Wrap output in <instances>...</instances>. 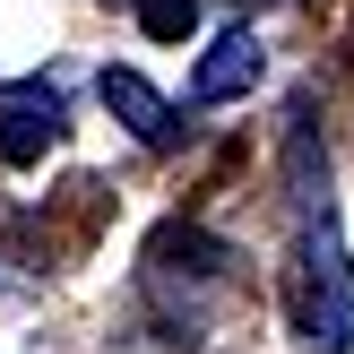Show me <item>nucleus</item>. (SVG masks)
<instances>
[{
    "label": "nucleus",
    "instance_id": "f257e3e1",
    "mask_svg": "<svg viewBox=\"0 0 354 354\" xmlns=\"http://www.w3.org/2000/svg\"><path fill=\"white\" fill-rule=\"evenodd\" d=\"M251 86H259V35L251 26L216 35V44L199 52V69H190V104H234V95H251Z\"/></svg>",
    "mask_w": 354,
    "mask_h": 354
},
{
    "label": "nucleus",
    "instance_id": "f03ea898",
    "mask_svg": "<svg viewBox=\"0 0 354 354\" xmlns=\"http://www.w3.org/2000/svg\"><path fill=\"white\" fill-rule=\"evenodd\" d=\"M95 86H104V113H113V121H130V138H138V147H173V138H182L173 104L156 95V86L138 78V69H104Z\"/></svg>",
    "mask_w": 354,
    "mask_h": 354
},
{
    "label": "nucleus",
    "instance_id": "7ed1b4c3",
    "mask_svg": "<svg viewBox=\"0 0 354 354\" xmlns=\"http://www.w3.org/2000/svg\"><path fill=\"white\" fill-rule=\"evenodd\" d=\"M52 138H61V95H52V86H17L9 113H0V156H9V165H35Z\"/></svg>",
    "mask_w": 354,
    "mask_h": 354
},
{
    "label": "nucleus",
    "instance_id": "20e7f679",
    "mask_svg": "<svg viewBox=\"0 0 354 354\" xmlns=\"http://www.w3.org/2000/svg\"><path fill=\"white\" fill-rule=\"evenodd\" d=\"M138 26H147L156 44H182V35L199 26V0H138Z\"/></svg>",
    "mask_w": 354,
    "mask_h": 354
}]
</instances>
